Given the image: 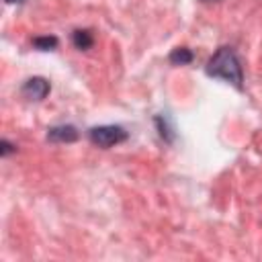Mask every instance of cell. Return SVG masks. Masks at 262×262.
<instances>
[{
	"instance_id": "8992f818",
	"label": "cell",
	"mask_w": 262,
	"mask_h": 262,
	"mask_svg": "<svg viewBox=\"0 0 262 262\" xmlns=\"http://www.w3.org/2000/svg\"><path fill=\"white\" fill-rule=\"evenodd\" d=\"M72 43H74L76 49L86 51V49H90L94 45V37H92V33L88 29H76L72 33Z\"/></svg>"
},
{
	"instance_id": "6da1fadb",
	"label": "cell",
	"mask_w": 262,
	"mask_h": 262,
	"mask_svg": "<svg viewBox=\"0 0 262 262\" xmlns=\"http://www.w3.org/2000/svg\"><path fill=\"white\" fill-rule=\"evenodd\" d=\"M205 72L213 78H219V80L235 86L237 90H242V86H244V70H242V63L231 47H219L209 57Z\"/></svg>"
},
{
	"instance_id": "30bf717a",
	"label": "cell",
	"mask_w": 262,
	"mask_h": 262,
	"mask_svg": "<svg viewBox=\"0 0 262 262\" xmlns=\"http://www.w3.org/2000/svg\"><path fill=\"white\" fill-rule=\"evenodd\" d=\"M4 2H6V4H23L25 0H4Z\"/></svg>"
},
{
	"instance_id": "277c9868",
	"label": "cell",
	"mask_w": 262,
	"mask_h": 262,
	"mask_svg": "<svg viewBox=\"0 0 262 262\" xmlns=\"http://www.w3.org/2000/svg\"><path fill=\"white\" fill-rule=\"evenodd\" d=\"M78 137H80V131L74 125L61 123V125H53L47 129V141L51 143H74L78 141Z\"/></svg>"
},
{
	"instance_id": "5b68a950",
	"label": "cell",
	"mask_w": 262,
	"mask_h": 262,
	"mask_svg": "<svg viewBox=\"0 0 262 262\" xmlns=\"http://www.w3.org/2000/svg\"><path fill=\"white\" fill-rule=\"evenodd\" d=\"M154 125H156V129H158L160 139H164L166 143H174L176 131H174V125H172V121H170L168 115H156V117H154Z\"/></svg>"
},
{
	"instance_id": "52a82bcc",
	"label": "cell",
	"mask_w": 262,
	"mask_h": 262,
	"mask_svg": "<svg viewBox=\"0 0 262 262\" xmlns=\"http://www.w3.org/2000/svg\"><path fill=\"white\" fill-rule=\"evenodd\" d=\"M192 59H194V53H192L188 47H176V49H172L170 55H168V61H170L172 66H188Z\"/></svg>"
},
{
	"instance_id": "ba28073f",
	"label": "cell",
	"mask_w": 262,
	"mask_h": 262,
	"mask_svg": "<svg viewBox=\"0 0 262 262\" xmlns=\"http://www.w3.org/2000/svg\"><path fill=\"white\" fill-rule=\"evenodd\" d=\"M57 45H59V39L55 35H41L33 39V47L39 51H53L57 49Z\"/></svg>"
},
{
	"instance_id": "8fae6325",
	"label": "cell",
	"mask_w": 262,
	"mask_h": 262,
	"mask_svg": "<svg viewBox=\"0 0 262 262\" xmlns=\"http://www.w3.org/2000/svg\"><path fill=\"white\" fill-rule=\"evenodd\" d=\"M201 2H215V0H201Z\"/></svg>"
},
{
	"instance_id": "9c48e42d",
	"label": "cell",
	"mask_w": 262,
	"mask_h": 262,
	"mask_svg": "<svg viewBox=\"0 0 262 262\" xmlns=\"http://www.w3.org/2000/svg\"><path fill=\"white\" fill-rule=\"evenodd\" d=\"M14 151H16V145H14V143H10L8 139H2V141H0V156H2V158H8V156L14 154Z\"/></svg>"
},
{
	"instance_id": "3957f363",
	"label": "cell",
	"mask_w": 262,
	"mask_h": 262,
	"mask_svg": "<svg viewBox=\"0 0 262 262\" xmlns=\"http://www.w3.org/2000/svg\"><path fill=\"white\" fill-rule=\"evenodd\" d=\"M49 90H51L49 82H47L45 78H41V76L29 78V80L23 84V88H20L23 96L29 98V100H43V98L49 94Z\"/></svg>"
},
{
	"instance_id": "7a4b0ae2",
	"label": "cell",
	"mask_w": 262,
	"mask_h": 262,
	"mask_svg": "<svg viewBox=\"0 0 262 262\" xmlns=\"http://www.w3.org/2000/svg\"><path fill=\"white\" fill-rule=\"evenodd\" d=\"M127 137H129V133H127L121 125H98V127L88 129V139H90L94 145L104 147V149L127 141Z\"/></svg>"
}]
</instances>
